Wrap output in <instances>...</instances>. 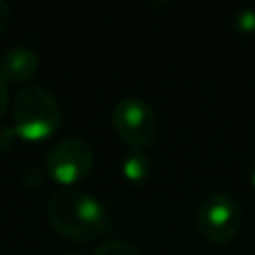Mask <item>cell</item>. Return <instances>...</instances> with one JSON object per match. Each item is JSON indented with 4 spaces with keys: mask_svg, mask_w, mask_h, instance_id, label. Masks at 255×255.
<instances>
[{
    "mask_svg": "<svg viewBox=\"0 0 255 255\" xmlns=\"http://www.w3.org/2000/svg\"><path fill=\"white\" fill-rule=\"evenodd\" d=\"M233 30L239 36L255 38V8H243L233 16Z\"/></svg>",
    "mask_w": 255,
    "mask_h": 255,
    "instance_id": "9c48e42d",
    "label": "cell"
},
{
    "mask_svg": "<svg viewBox=\"0 0 255 255\" xmlns=\"http://www.w3.org/2000/svg\"><path fill=\"white\" fill-rule=\"evenodd\" d=\"M62 126V108L58 100L42 86L20 90L12 102V128L18 137L40 141L58 131Z\"/></svg>",
    "mask_w": 255,
    "mask_h": 255,
    "instance_id": "7a4b0ae2",
    "label": "cell"
},
{
    "mask_svg": "<svg viewBox=\"0 0 255 255\" xmlns=\"http://www.w3.org/2000/svg\"><path fill=\"white\" fill-rule=\"evenodd\" d=\"M249 179H251V185L255 187V159H253L251 165H249Z\"/></svg>",
    "mask_w": 255,
    "mask_h": 255,
    "instance_id": "4fadbf2b",
    "label": "cell"
},
{
    "mask_svg": "<svg viewBox=\"0 0 255 255\" xmlns=\"http://www.w3.org/2000/svg\"><path fill=\"white\" fill-rule=\"evenodd\" d=\"M16 137H18V133H16V129H14L12 126L0 124V153L8 151V149L14 145Z\"/></svg>",
    "mask_w": 255,
    "mask_h": 255,
    "instance_id": "30bf717a",
    "label": "cell"
},
{
    "mask_svg": "<svg viewBox=\"0 0 255 255\" xmlns=\"http://www.w3.org/2000/svg\"><path fill=\"white\" fill-rule=\"evenodd\" d=\"M94 167V147L82 137H64L56 141L44 159L46 175L64 187L84 179Z\"/></svg>",
    "mask_w": 255,
    "mask_h": 255,
    "instance_id": "277c9868",
    "label": "cell"
},
{
    "mask_svg": "<svg viewBox=\"0 0 255 255\" xmlns=\"http://www.w3.org/2000/svg\"><path fill=\"white\" fill-rule=\"evenodd\" d=\"M8 24H10V6L0 0V34L6 30Z\"/></svg>",
    "mask_w": 255,
    "mask_h": 255,
    "instance_id": "7c38bea8",
    "label": "cell"
},
{
    "mask_svg": "<svg viewBox=\"0 0 255 255\" xmlns=\"http://www.w3.org/2000/svg\"><path fill=\"white\" fill-rule=\"evenodd\" d=\"M241 225V209L239 203L223 193L213 191L209 193L197 209V227L205 239L211 243H227L235 237Z\"/></svg>",
    "mask_w": 255,
    "mask_h": 255,
    "instance_id": "5b68a950",
    "label": "cell"
},
{
    "mask_svg": "<svg viewBox=\"0 0 255 255\" xmlns=\"http://www.w3.org/2000/svg\"><path fill=\"white\" fill-rule=\"evenodd\" d=\"M0 255H2V253H0Z\"/></svg>",
    "mask_w": 255,
    "mask_h": 255,
    "instance_id": "9a60e30c",
    "label": "cell"
},
{
    "mask_svg": "<svg viewBox=\"0 0 255 255\" xmlns=\"http://www.w3.org/2000/svg\"><path fill=\"white\" fill-rule=\"evenodd\" d=\"M6 108H8V82L0 74V120L4 118Z\"/></svg>",
    "mask_w": 255,
    "mask_h": 255,
    "instance_id": "8fae6325",
    "label": "cell"
},
{
    "mask_svg": "<svg viewBox=\"0 0 255 255\" xmlns=\"http://www.w3.org/2000/svg\"><path fill=\"white\" fill-rule=\"evenodd\" d=\"M112 126L122 141L131 149H143L159 135V118L155 110L137 96H126L112 108Z\"/></svg>",
    "mask_w": 255,
    "mask_h": 255,
    "instance_id": "3957f363",
    "label": "cell"
},
{
    "mask_svg": "<svg viewBox=\"0 0 255 255\" xmlns=\"http://www.w3.org/2000/svg\"><path fill=\"white\" fill-rule=\"evenodd\" d=\"M40 68L38 54L28 46H14L0 58V74L6 82L22 84L36 76Z\"/></svg>",
    "mask_w": 255,
    "mask_h": 255,
    "instance_id": "8992f818",
    "label": "cell"
},
{
    "mask_svg": "<svg viewBox=\"0 0 255 255\" xmlns=\"http://www.w3.org/2000/svg\"><path fill=\"white\" fill-rule=\"evenodd\" d=\"M94 255H141L139 247L129 243V241H124V239H112V241H104L96 251Z\"/></svg>",
    "mask_w": 255,
    "mask_h": 255,
    "instance_id": "ba28073f",
    "label": "cell"
},
{
    "mask_svg": "<svg viewBox=\"0 0 255 255\" xmlns=\"http://www.w3.org/2000/svg\"><path fill=\"white\" fill-rule=\"evenodd\" d=\"M122 173L131 183H143L151 173V159L143 149H131L122 161Z\"/></svg>",
    "mask_w": 255,
    "mask_h": 255,
    "instance_id": "52a82bcc",
    "label": "cell"
},
{
    "mask_svg": "<svg viewBox=\"0 0 255 255\" xmlns=\"http://www.w3.org/2000/svg\"><path fill=\"white\" fill-rule=\"evenodd\" d=\"M50 223L70 239H92L112 227L108 209L100 199L80 187H62L48 199Z\"/></svg>",
    "mask_w": 255,
    "mask_h": 255,
    "instance_id": "6da1fadb",
    "label": "cell"
},
{
    "mask_svg": "<svg viewBox=\"0 0 255 255\" xmlns=\"http://www.w3.org/2000/svg\"><path fill=\"white\" fill-rule=\"evenodd\" d=\"M60 255H78V253H74V251H64V253H60Z\"/></svg>",
    "mask_w": 255,
    "mask_h": 255,
    "instance_id": "5bb4252c",
    "label": "cell"
}]
</instances>
